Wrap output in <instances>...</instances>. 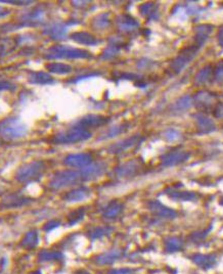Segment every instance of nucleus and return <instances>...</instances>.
Masks as SVG:
<instances>
[{
  "instance_id": "nucleus-1",
  "label": "nucleus",
  "mask_w": 223,
  "mask_h": 274,
  "mask_svg": "<svg viewBox=\"0 0 223 274\" xmlns=\"http://www.w3.org/2000/svg\"><path fill=\"white\" fill-rule=\"evenodd\" d=\"M28 133L26 124L18 117H9L0 121V137L7 142L23 139Z\"/></svg>"
},
{
  "instance_id": "nucleus-2",
  "label": "nucleus",
  "mask_w": 223,
  "mask_h": 274,
  "mask_svg": "<svg viewBox=\"0 0 223 274\" xmlns=\"http://www.w3.org/2000/svg\"><path fill=\"white\" fill-rule=\"evenodd\" d=\"M89 57H91L89 51L68 45H53L44 55L46 59H85Z\"/></svg>"
},
{
  "instance_id": "nucleus-3",
  "label": "nucleus",
  "mask_w": 223,
  "mask_h": 274,
  "mask_svg": "<svg viewBox=\"0 0 223 274\" xmlns=\"http://www.w3.org/2000/svg\"><path fill=\"white\" fill-rule=\"evenodd\" d=\"M91 137V132L79 126H74L53 136L51 143L54 145H73L85 142Z\"/></svg>"
},
{
  "instance_id": "nucleus-4",
  "label": "nucleus",
  "mask_w": 223,
  "mask_h": 274,
  "mask_svg": "<svg viewBox=\"0 0 223 274\" xmlns=\"http://www.w3.org/2000/svg\"><path fill=\"white\" fill-rule=\"evenodd\" d=\"M46 170V165L42 161H33L23 165L16 173V180L19 183L28 184L39 180Z\"/></svg>"
},
{
  "instance_id": "nucleus-5",
  "label": "nucleus",
  "mask_w": 223,
  "mask_h": 274,
  "mask_svg": "<svg viewBox=\"0 0 223 274\" xmlns=\"http://www.w3.org/2000/svg\"><path fill=\"white\" fill-rule=\"evenodd\" d=\"M82 181L80 171L76 170H65L55 173L49 181L48 187L51 190H62L67 187H71L79 184Z\"/></svg>"
},
{
  "instance_id": "nucleus-6",
  "label": "nucleus",
  "mask_w": 223,
  "mask_h": 274,
  "mask_svg": "<svg viewBox=\"0 0 223 274\" xmlns=\"http://www.w3.org/2000/svg\"><path fill=\"white\" fill-rule=\"evenodd\" d=\"M201 47H199L196 44H193L192 46L185 47L180 50L178 55L174 58V60L170 64V70L174 75L179 74L183 68L195 58L197 53L199 52Z\"/></svg>"
},
{
  "instance_id": "nucleus-7",
  "label": "nucleus",
  "mask_w": 223,
  "mask_h": 274,
  "mask_svg": "<svg viewBox=\"0 0 223 274\" xmlns=\"http://www.w3.org/2000/svg\"><path fill=\"white\" fill-rule=\"evenodd\" d=\"M147 208L150 212L159 219L174 220L178 216L175 210L166 207L160 200H150L147 202Z\"/></svg>"
},
{
  "instance_id": "nucleus-8",
  "label": "nucleus",
  "mask_w": 223,
  "mask_h": 274,
  "mask_svg": "<svg viewBox=\"0 0 223 274\" xmlns=\"http://www.w3.org/2000/svg\"><path fill=\"white\" fill-rule=\"evenodd\" d=\"M45 20V12L40 8H35L30 12L24 13L19 21L21 23L20 27H34L44 23Z\"/></svg>"
},
{
  "instance_id": "nucleus-9",
  "label": "nucleus",
  "mask_w": 223,
  "mask_h": 274,
  "mask_svg": "<svg viewBox=\"0 0 223 274\" xmlns=\"http://www.w3.org/2000/svg\"><path fill=\"white\" fill-rule=\"evenodd\" d=\"M141 166L140 163L136 160H131L127 163H124L120 166H118L114 170V175L117 179H125V178H131L138 174L140 171Z\"/></svg>"
},
{
  "instance_id": "nucleus-10",
  "label": "nucleus",
  "mask_w": 223,
  "mask_h": 274,
  "mask_svg": "<svg viewBox=\"0 0 223 274\" xmlns=\"http://www.w3.org/2000/svg\"><path fill=\"white\" fill-rule=\"evenodd\" d=\"M93 163L92 156L87 153H80V154H72L67 156L64 159V164L67 167L74 168V169H83Z\"/></svg>"
},
{
  "instance_id": "nucleus-11",
  "label": "nucleus",
  "mask_w": 223,
  "mask_h": 274,
  "mask_svg": "<svg viewBox=\"0 0 223 274\" xmlns=\"http://www.w3.org/2000/svg\"><path fill=\"white\" fill-rule=\"evenodd\" d=\"M106 171V165L102 162L91 163L87 167L80 169L82 181H91L101 177Z\"/></svg>"
},
{
  "instance_id": "nucleus-12",
  "label": "nucleus",
  "mask_w": 223,
  "mask_h": 274,
  "mask_svg": "<svg viewBox=\"0 0 223 274\" xmlns=\"http://www.w3.org/2000/svg\"><path fill=\"white\" fill-rule=\"evenodd\" d=\"M191 157V154L189 152H182V151H174L170 152L168 154L164 155L161 158V164L163 167H174L177 165H180L182 163H185Z\"/></svg>"
},
{
  "instance_id": "nucleus-13",
  "label": "nucleus",
  "mask_w": 223,
  "mask_h": 274,
  "mask_svg": "<svg viewBox=\"0 0 223 274\" xmlns=\"http://www.w3.org/2000/svg\"><path fill=\"white\" fill-rule=\"evenodd\" d=\"M197 109L201 112H207L213 109L216 105V96L207 91H200L194 96V101Z\"/></svg>"
},
{
  "instance_id": "nucleus-14",
  "label": "nucleus",
  "mask_w": 223,
  "mask_h": 274,
  "mask_svg": "<svg viewBox=\"0 0 223 274\" xmlns=\"http://www.w3.org/2000/svg\"><path fill=\"white\" fill-rule=\"evenodd\" d=\"M139 142H140V136L134 135V136L128 137V139L123 140L119 143H116L113 146H110L107 149V152H108V154H112V155L122 154V153L132 149L133 147H135L137 144H139Z\"/></svg>"
},
{
  "instance_id": "nucleus-15",
  "label": "nucleus",
  "mask_w": 223,
  "mask_h": 274,
  "mask_svg": "<svg viewBox=\"0 0 223 274\" xmlns=\"http://www.w3.org/2000/svg\"><path fill=\"white\" fill-rule=\"evenodd\" d=\"M116 25L120 32L124 34H130L135 32L139 28V23L130 15H120L116 19Z\"/></svg>"
},
{
  "instance_id": "nucleus-16",
  "label": "nucleus",
  "mask_w": 223,
  "mask_h": 274,
  "mask_svg": "<svg viewBox=\"0 0 223 274\" xmlns=\"http://www.w3.org/2000/svg\"><path fill=\"white\" fill-rule=\"evenodd\" d=\"M109 122V118L101 115H87L81 118L80 120L77 121L76 126L82 127L84 129H89V128H95V127H100Z\"/></svg>"
},
{
  "instance_id": "nucleus-17",
  "label": "nucleus",
  "mask_w": 223,
  "mask_h": 274,
  "mask_svg": "<svg viewBox=\"0 0 223 274\" xmlns=\"http://www.w3.org/2000/svg\"><path fill=\"white\" fill-rule=\"evenodd\" d=\"M68 24H53L48 26L43 30V34L49 37L51 40L62 41L67 38L68 33Z\"/></svg>"
},
{
  "instance_id": "nucleus-18",
  "label": "nucleus",
  "mask_w": 223,
  "mask_h": 274,
  "mask_svg": "<svg viewBox=\"0 0 223 274\" xmlns=\"http://www.w3.org/2000/svg\"><path fill=\"white\" fill-rule=\"evenodd\" d=\"M123 45H124V42L120 37H112L109 39L108 46L102 51L100 58L102 60L113 59L114 57H116L119 54Z\"/></svg>"
},
{
  "instance_id": "nucleus-19",
  "label": "nucleus",
  "mask_w": 223,
  "mask_h": 274,
  "mask_svg": "<svg viewBox=\"0 0 223 274\" xmlns=\"http://www.w3.org/2000/svg\"><path fill=\"white\" fill-rule=\"evenodd\" d=\"M191 259L194 264L203 270L212 269L217 264V257L213 254H195Z\"/></svg>"
},
{
  "instance_id": "nucleus-20",
  "label": "nucleus",
  "mask_w": 223,
  "mask_h": 274,
  "mask_svg": "<svg viewBox=\"0 0 223 274\" xmlns=\"http://www.w3.org/2000/svg\"><path fill=\"white\" fill-rule=\"evenodd\" d=\"M32 201L31 198L19 194H11L3 199L2 207L4 209H16L27 206Z\"/></svg>"
},
{
  "instance_id": "nucleus-21",
  "label": "nucleus",
  "mask_w": 223,
  "mask_h": 274,
  "mask_svg": "<svg viewBox=\"0 0 223 274\" xmlns=\"http://www.w3.org/2000/svg\"><path fill=\"white\" fill-rule=\"evenodd\" d=\"M123 255H124V253L122 250H118V249L110 250V251L104 252V253L96 256L95 262L101 266L112 265V264H114L115 262H117L118 260H120L123 257Z\"/></svg>"
},
{
  "instance_id": "nucleus-22",
  "label": "nucleus",
  "mask_w": 223,
  "mask_h": 274,
  "mask_svg": "<svg viewBox=\"0 0 223 274\" xmlns=\"http://www.w3.org/2000/svg\"><path fill=\"white\" fill-rule=\"evenodd\" d=\"M195 121L197 124L198 132L200 134H208L216 130L215 123L202 113H198L195 115Z\"/></svg>"
},
{
  "instance_id": "nucleus-23",
  "label": "nucleus",
  "mask_w": 223,
  "mask_h": 274,
  "mask_svg": "<svg viewBox=\"0 0 223 274\" xmlns=\"http://www.w3.org/2000/svg\"><path fill=\"white\" fill-rule=\"evenodd\" d=\"M124 206L118 200H112L102 209V217L106 220L116 219L123 211Z\"/></svg>"
},
{
  "instance_id": "nucleus-24",
  "label": "nucleus",
  "mask_w": 223,
  "mask_h": 274,
  "mask_svg": "<svg viewBox=\"0 0 223 274\" xmlns=\"http://www.w3.org/2000/svg\"><path fill=\"white\" fill-rule=\"evenodd\" d=\"M89 196H90V189L86 186H79L68 191L64 195V199L68 202H78L85 200Z\"/></svg>"
},
{
  "instance_id": "nucleus-25",
  "label": "nucleus",
  "mask_w": 223,
  "mask_h": 274,
  "mask_svg": "<svg viewBox=\"0 0 223 274\" xmlns=\"http://www.w3.org/2000/svg\"><path fill=\"white\" fill-rule=\"evenodd\" d=\"M71 39L78 44L86 46H95L99 43V40L88 32H74L71 34Z\"/></svg>"
},
{
  "instance_id": "nucleus-26",
  "label": "nucleus",
  "mask_w": 223,
  "mask_h": 274,
  "mask_svg": "<svg viewBox=\"0 0 223 274\" xmlns=\"http://www.w3.org/2000/svg\"><path fill=\"white\" fill-rule=\"evenodd\" d=\"M167 195L171 199L177 201H194L198 198V195L192 191H180L172 188H168L166 190Z\"/></svg>"
},
{
  "instance_id": "nucleus-27",
  "label": "nucleus",
  "mask_w": 223,
  "mask_h": 274,
  "mask_svg": "<svg viewBox=\"0 0 223 274\" xmlns=\"http://www.w3.org/2000/svg\"><path fill=\"white\" fill-rule=\"evenodd\" d=\"M213 27L210 25H201L196 28V35H195V43L199 47H202L205 42L208 40L210 34L212 33Z\"/></svg>"
},
{
  "instance_id": "nucleus-28",
  "label": "nucleus",
  "mask_w": 223,
  "mask_h": 274,
  "mask_svg": "<svg viewBox=\"0 0 223 274\" xmlns=\"http://www.w3.org/2000/svg\"><path fill=\"white\" fill-rule=\"evenodd\" d=\"M30 84L34 85H48L54 82L53 78L45 72H32L28 77Z\"/></svg>"
},
{
  "instance_id": "nucleus-29",
  "label": "nucleus",
  "mask_w": 223,
  "mask_h": 274,
  "mask_svg": "<svg viewBox=\"0 0 223 274\" xmlns=\"http://www.w3.org/2000/svg\"><path fill=\"white\" fill-rule=\"evenodd\" d=\"M39 233L37 230L28 231L21 241V247L26 250H33L39 244Z\"/></svg>"
},
{
  "instance_id": "nucleus-30",
  "label": "nucleus",
  "mask_w": 223,
  "mask_h": 274,
  "mask_svg": "<svg viewBox=\"0 0 223 274\" xmlns=\"http://www.w3.org/2000/svg\"><path fill=\"white\" fill-rule=\"evenodd\" d=\"M45 67L49 73L57 74V75H68L73 71L71 65L67 63H63V62H50V63H47Z\"/></svg>"
},
{
  "instance_id": "nucleus-31",
  "label": "nucleus",
  "mask_w": 223,
  "mask_h": 274,
  "mask_svg": "<svg viewBox=\"0 0 223 274\" xmlns=\"http://www.w3.org/2000/svg\"><path fill=\"white\" fill-rule=\"evenodd\" d=\"M65 256L60 251L43 250L39 253L38 259L40 262H62Z\"/></svg>"
},
{
  "instance_id": "nucleus-32",
  "label": "nucleus",
  "mask_w": 223,
  "mask_h": 274,
  "mask_svg": "<svg viewBox=\"0 0 223 274\" xmlns=\"http://www.w3.org/2000/svg\"><path fill=\"white\" fill-rule=\"evenodd\" d=\"M129 127H130V124H128V123H124V124H120V125L112 127L99 137L98 141H106V140L113 139V137L118 136V135L126 132L129 129Z\"/></svg>"
},
{
  "instance_id": "nucleus-33",
  "label": "nucleus",
  "mask_w": 223,
  "mask_h": 274,
  "mask_svg": "<svg viewBox=\"0 0 223 274\" xmlns=\"http://www.w3.org/2000/svg\"><path fill=\"white\" fill-rule=\"evenodd\" d=\"M183 248V241L177 236H170L165 239V251L169 254L179 252Z\"/></svg>"
},
{
  "instance_id": "nucleus-34",
  "label": "nucleus",
  "mask_w": 223,
  "mask_h": 274,
  "mask_svg": "<svg viewBox=\"0 0 223 274\" xmlns=\"http://www.w3.org/2000/svg\"><path fill=\"white\" fill-rule=\"evenodd\" d=\"M139 13L142 17L148 20L158 19V7L153 3H147L139 7Z\"/></svg>"
},
{
  "instance_id": "nucleus-35",
  "label": "nucleus",
  "mask_w": 223,
  "mask_h": 274,
  "mask_svg": "<svg viewBox=\"0 0 223 274\" xmlns=\"http://www.w3.org/2000/svg\"><path fill=\"white\" fill-rule=\"evenodd\" d=\"M113 231V228L108 227V226H96L91 228L88 231V237L91 241H95V239H100L106 235H109Z\"/></svg>"
},
{
  "instance_id": "nucleus-36",
  "label": "nucleus",
  "mask_w": 223,
  "mask_h": 274,
  "mask_svg": "<svg viewBox=\"0 0 223 274\" xmlns=\"http://www.w3.org/2000/svg\"><path fill=\"white\" fill-rule=\"evenodd\" d=\"M110 25V20H109V14L108 13H102L98 16H96L92 20V27L95 30H104Z\"/></svg>"
},
{
  "instance_id": "nucleus-37",
  "label": "nucleus",
  "mask_w": 223,
  "mask_h": 274,
  "mask_svg": "<svg viewBox=\"0 0 223 274\" xmlns=\"http://www.w3.org/2000/svg\"><path fill=\"white\" fill-rule=\"evenodd\" d=\"M212 73H213V68L211 65L204 66L202 70L197 74V76L195 78V84L196 85H203V84L207 83L210 80Z\"/></svg>"
},
{
  "instance_id": "nucleus-38",
  "label": "nucleus",
  "mask_w": 223,
  "mask_h": 274,
  "mask_svg": "<svg viewBox=\"0 0 223 274\" xmlns=\"http://www.w3.org/2000/svg\"><path fill=\"white\" fill-rule=\"evenodd\" d=\"M192 105H193L192 97H190L189 95H185V96L177 99L175 101V104L173 105V108L176 112H183V111L190 109L192 107Z\"/></svg>"
},
{
  "instance_id": "nucleus-39",
  "label": "nucleus",
  "mask_w": 223,
  "mask_h": 274,
  "mask_svg": "<svg viewBox=\"0 0 223 274\" xmlns=\"http://www.w3.org/2000/svg\"><path fill=\"white\" fill-rule=\"evenodd\" d=\"M85 216V208H79L75 211L71 212L68 216V224L70 226H73L77 223H79Z\"/></svg>"
},
{
  "instance_id": "nucleus-40",
  "label": "nucleus",
  "mask_w": 223,
  "mask_h": 274,
  "mask_svg": "<svg viewBox=\"0 0 223 274\" xmlns=\"http://www.w3.org/2000/svg\"><path fill=\"white\" fill-rule=\"evenodd\" d=\"M164 139L168 142H176L181 139V134L175 129H168L164 132Z\"/></svg>"
},
{
  "instance_id": "nucleus-41",
  "label": "nucleus",
  "mask_w": 223,
  "mask_h": 274,
  "mask_svg": "<svg viewBox=\"0 0 223 274\" xmlns=\"http://www.w3.org/2000/svg\"><path fill=\"white\" fill-rule=\"evenodd\" d=\"M213 75L217 81H223V59L216 64L213 70Z\"/></svg>"
},
{
  "instance_id": "nucleus-42",
  "label": "nucleus",
  "mask_w": 223,
  "mask_h": 274,
  "mask_svg": "<svg viewBox=\"0 0 223 274\" xmlns=\"http://www.w3.org/2000/svg\"><path fill=\"white\" fill-rule=\"evenodd\" d=\"M60 226H61V221H60V220H55V219H53V220H50V221H48L47 223L44 224L43 230H44L45 232H50V231H52V230H54V229H57V228L60 227Z\"/></svg>"
},
{
  "instance_id": "nucleus-43",
  "label": "nucleus",
  "mask_w": 223,
  "mask_h": 274,
  "mask_svg": "<svg viewBox=\"0 0 223 274\" xmlns=\"http://www.w3.org/2000/svg\"><path fill=\"white\" fill-rule=\"evenodd\" d=\"M136 270L133 268H117L110 269L107 274H135Z\"/></svg>"
},
{
  "instance_id": "nucleus-44",
  "label": "nucleus",
  "mask_w": 223,
  "mask_h": 274,
  "mask_svg": "<svg viewBox=\"0 0 223 274\" xmlns=\"http://www.w3.org/2000/svg\"><path fill=\"white\" fill-rule=\"evenodd\" d=\"M210 229H205L203 231H197V232H194L192 235H191V239L195 243H198V242H201L203 241L207 235H208V232H209Z\"/></svg>"
},
{
  "instance_id": "nucleus-45",
  "label": "nucleus",
  "mask_w": 223,
  "mask_h": 274,
  "mask_svg": "<svg viewBox=\"0 0 223 274\" xmlns=\"http://www.w3.org/2000/svg\"><path fill=\"white\" fill-rule=\"evenodd\" d=\"M0 4H6V5H15L18 7H26L33 5V2H11V0H0Z\"/></svg>"
},
{
  "instance_id": "nucleus-46",
  "label": "nucleus",
  "mask_w": 223,
  "mask_h": 274,
  "mask_svg": "<svg viewBox=\"0 0 223 274\" xmlns=\"http://www.w3.org/2000/svg\"><path fill=\"white\" fill-rule=\"evenodd\" d=\"M16 89V86L8 81H0V91H13Z\"/></svg>"
},
{
  "instance_id": "nucleus-47",
  "label": "nucleus",
  "mask_w": 223,
  "mask_h": 274,
  "mask_svg": "<svg viewBox=\"0 0 223 274\" xmlns=\"http://www.w3.org/2000/svg\"><path fill=\"white\" fill-rule=\"evenodd\" d=\"M214 116L219 119H223V104H219L214 108Z\"/></svg>"
},
{
  "instance_id": "nucleus-48",
  "label": "nucleus",
  "mask_w": 223,
  "mask_h": 274,
  "mask_svg": "<svg viewBox=\"0 0 223 274\" xmlns=\"http://www.w3.org/2000/svg\"><path fill=\"white\" fill-rule=\"evenodd\" d=\"M217 39H218V43L219 45L223 48V26L219 28L218 30V34H217Z\"/></svg>"
},
{
  "instance_id": "nucleus-49",
  "label": "nucleus",
  "mask_w": 223,
  "mask_h": 274,
  "mask_svg": "<svg viewBox=\"0 0 223 274\" xmlns=\"http://www.w3.org/2000/svg\"><path fill=\"white\" fill-rule=\"evenodd\" d=\"M10 13L11 12L8 9H6V8L0 6V19H4L6 17H8L10 15Z\"/></svg>"
},
{
  "instance_id": "nucleus-50",
  "label": "nucleus",
  "mask_w": 223,
  "mask_h": 274,
  "mask_svg": "<svg viewBox=\"0 0 223 274\" xmlns=\"http://www.w3.org/2000/svg\"><path fill=\"white\" fill-rule=\"evenodd\" d=\"M76 274H91V273H89V272L86 271V270H78V271L76 272Z\"/></svg>"
},
{
  "instance_id": "nucleus-51",
  "label": "nucleus",
  "mask_w": 223,
  "mask_h": 274,
  "mask_svg": "<svg viewBox=\"0 0 223 274\" xmlns=\"http://www.w3.org/2000/svg\"><path fill=\"white\" fill-rule=\"evenodd\" d=\"M219 202H220V204H221V206H223V197H221V198H220V201H219Z\"/></svg>"
}]
</instances>
